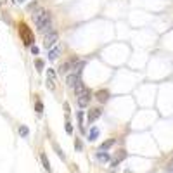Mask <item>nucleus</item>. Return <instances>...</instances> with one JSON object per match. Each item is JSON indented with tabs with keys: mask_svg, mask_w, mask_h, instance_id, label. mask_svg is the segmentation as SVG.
<instances>
[{
	"mask_svg": "<svg viewBox=\"0 0 173 173\" xmlns=\"http://www.w3.org/2000/svg\"><path fill=\"white\" fill-rule=\"evenodd\" d=\"M33 21H35V24H36V28L40 31H52V14L49 10L42 9V7H36V9L33 10Z\"/></svg>",
	"mask_w": 173,
	"mask_h": 173,
	"instance_id": "1",
	"label": "nucleus"
},
{
	"mask_svg": "<svg viewBox=\"0 0 173 173\" xmlns=\"http://www.w3.org/2000/svg\"><path fill=\"white\" fill-rule=\"evenodd\" d=\"M57 42H59V33H57V31H49V33H45L43 45H45L47 49H52L54 45H57Z\"/></svg>",
	"mask_w": 173,
	"mask_h": 173,
	"instance_id": "2",
	"label": "nucleus"
},
{
	"mask_svg": "<svg viewBox=\"0 0 173 173\" xmlns=\"http://www.w3.org/2000/svg\"><path fill=\"white\" fill-rule=\"evenodd\" d=\"M102 114V109L101 107H92L90 111H88V114H87V118H88V123H93L99 116Z\"/></svg>",
	"mask_w": 173,
	"mask_h": 173,
	"instance_id": "3",
	"label": "nucleus"
},
{
	"mask_svg": "<svg viewBox=\"0 0 173 173\" xmlns=\"http://www.w3.org/2000/svg\"><path fill=\"white\" fill-rule=\"evenodd\" d=\"M61 50H62V49H61V45H59V43H57V45H54L50 50H49V61H55V59L59 57Z\"/></svg>",
	"mask_w": 173,
	"mask_h": 173,
	"instance_id": "4",
	"label": "nucleus"
},
{
	"mask_svg": "<svg viewBox=\"0 0 173 173\" xmlns=\"http://www.w3.org/2000/svg\"><path fill=\"white\" fill-rule=\"evenodd\" d=\"M78 82H80V76H78L76 73H69V74H66V83H68V87H74Z\"/></svg>",
	"mask_w": 173,
	"mask_h": 173,
	"instance_id": "5",
	"label": "nucleus"
},
{
	"mask_svg": "<svg viewBox=\"0 0 173 173\" xmlns=\"http://www.w3.org/2000/svg\"><path fill=\"white\" fill-rule=\"evenodd\" d=\"M95 99H97V101L101 102V104H104V102H107V99H109V92L102 88V90H99L97 93H95Z\"/></svg>",
	"mask_w": 173,
	"mask_h": 173,
	"instance_id": "6",
	"label": "nucleus"
},
{
	"mask_svg": "<svg viewBox=\"0 0 173 173\" xmlns=\"http://www.w3.org/2000/svg\"><path fill=\"white\" fill-rule=\"evenodd\" d=\"M97 159H99V161H101V163H109V161H111V154L109 153H106V151H99V153H97Z\"/></svg>",
	"mask_w": 173,
	"mask_h": 173,
	"instance_id": "7",
	"label": "nucleus"
},
{
	"mask_svg": "<svg viewBox=\"0 0 173 173\" xmlns=\"http://www.w3.org/2000/svg\"><path fill=\"white\" fill-rule=\"evenodd\" d=\"M71 71H73V61H66L61 66V73L62 74H69Z\"/></svg>",
	"mask_w": 173,
	"mask_h": 173,
	"instance_id": "8",
	"label": "nucleus"
},
{
	"mask_svg": "<svg viewBox=\"0 0 173 173\" xmlns=\"http://www.w3.org/2000/svg\"><path fill=\"white\" fill-rule=\"evenodd\" d=\"M40 161H42V164H43V168H45L47 172H50L52 166H50V163H49V158H47L45 153H40Z\"/></svg>",
	"mask_w": 173,
	"mask_h": 173,
	"instance_id": "9",
	"label": "nucleus"
},
{
	"mask_svg": "<svg viewBox=\"0 0 173 173\" xmlns=\"http://www.w3.org/2000/svg\"><path fill=\"white\" fill-rule=\"evenodd\" d=\"M97 137H99V128H90V132H88V140L93 142V140H97Z\"/></svg>",
	"mask_w": 173,
	"mask_h": 173,
	"instance_id": "10",
	"label": "nucleus"
},
{
	"mask_svg": "<svg viewBox=\"0 0 173 173\" xmlns=\"http://www.w3.org/2000/svg\"><path fill=\"white\" fill-rule=\"evenodd\" d=\"M125 158H126V153H125V151H120V154H118V158H116V159L112 161V166H118V164L121 163V161L125 159Z\"/></svg>",
	"mask_w": 173,
	"mask_h": 173,
	"instance_id": "11",
	"label": "nucleus"
},
{
	"mask_svg": "<svg viewBox=\"0 0 173 173\" xmlns=\"http://www.w3.org/2000/svg\"><path fill=\"white\" fill-rule=\"evenodd\" d=\"M114 142H116L114 139H109V140H106V142L101 145V151H107L109 147H112V145H114Z\"/></svg>",
	"mask_w": 173,
	"mask_h": 173,
	"instance_id": "12",
	"label": "nucleus"
},
{
	"mask_svg": "<svg viewBox=\"0 0 173 173\" xmlns=\"http://www.w3.org/2000/svg\"><path fill=\"white\" fill-rule=\"evenodd\" d=\"M35 68H36L38 71H42V69H43V61H42V59H36V61H35Z\"/></svg>",
	"mask_w": 173,
	"mask_h": 173,
	"instance_id": "13",
	"label": "nucleus"
},
{
	"mask_svg": "<svg viewBox=\"0 0 173 173\" xmlns=\"http://www.w3.org/2000/svg\"><path fill=\"white\" fill-rule=\"evenodd\" d=\"M30 133V130L26 128V126H19V135H23V137H26Z\"/></svg>",
	"mask_w": 173,
	"mask_h": 173,
	"instance_id": "14",
	"label": "nucleus"
},
{
	"mask_svg": "<svg viewBox=\"0 0 173 173\" xmlns=\"http://www.w3.org/2000/svg\"><path fill=\"white\" fill-rule=\"evenodd\" d=\"M35 107H36V112H38V114L43 112V104H42L40 101H36V106H35Z\"/></svg>",
	"mask_w": 173,
	"mask_h": 173,
	"instance_id": "15",
	"label": "nucleus"
},
{
	"mask_svg": "<svg viewBox=\"0 0 173 173\" xmlns=\"http://www.w3.org/2000/svg\"><path fill=\"white\" fill-rule=\"evenodd\" d=\"M76 118H78V123L82 125V123H83V111H78V114H76Z\"/></svg>",
	"mask_w": 173,
	"mask_h": 173,
	"instance_id": "16",
	"label": "nucleus"
},
{
	"mask_svg": "<svg viewBox=\"0 0 173 173\" xmlns=\"http://www.w3.org/2000/svg\"><path fill=\"white\" fill-rule=\"evenodd\" d=\"M31 52H33L35 55H38V54H40V49H38L36 45H33V47H31Z\"/></svg>",
	"mask_w": 173,
	"mask_h": 173,
	"instance_id": "17",
	"label": "nucleus"
},
{
	"mask_svg": "<svg viewBox=\"0 0 173 173\" xmlns=\"http://www.w3.org/2000/svg\"><path fill=\"white\" fill-rule=\"evenodd\" d=\"M47 74H49V78H52V80L55 78V71H54V69H49V71H47Z\"/></svg>",
	"mask_w": 173,
	"mask_h": 173,
	"instance_id": "18",
	"label": "nucleus"
},
{
	"mask_svg": "<svg viewBox=\"0 0 173 173\" xmlns=\"http://www.w3.org/2000/svg\"><path fill=\"white\" fill-rule=\"evenodd\" d=\"M66 132H68V133H73V126H71V123H66Z\"/></svg>",
	"mask_w": 173,
	"mask_h": 173,
	"instance_id": "19",
	"label": "nucleus"
},
{
	"mask_svg": "<svg viewBox=\"0 0 173 173\" xmlns=\"http://www.w3.org/2000/svg\"><path fill=\"white\" fill-rule=\"evenodd\" d=\"M74 147H76V151H82V142L76 140V142H74Z\"/></svg>",
	"mask_w": 173,
	"mask_h": 173,
	"instance_id": "20",
	"label": "nucleus"
},
{
	"mask_svg": "<svg viewBox=\"0 0 173 173\" xmlns=\"http://www.w3.org/2000/svg\"><path fill=\"white\" fill-rule=\"evenodd\" d=\"M7 4V0H0V5H5Z\"/></svg>",
	"mask_w": 173,
	"mask_h": 173,
	"instance_id": "21",
	"label": "nucleus"
},
{
	"mask_svg": "<svg viewBox=\"0 0 173 173\" xmlns=\"http://www.w3.org/2000/svg\"><path fill=\"white\" fill-rule=\"evenodd\" d=\"M19 2H24V0H19Z\"/></svg>",
	"mask_w": 173,
	"mask_h": 173,
	"instance_id": "22",
	"label": "nucleus"
}]
</instances>
